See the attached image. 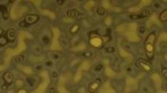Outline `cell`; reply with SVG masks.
<instances>
[{
    "label": "cell",
    "instance_id": "cell-1",
    "mask_svg": "<svg viewBox=\"0 0 167 93\" xmlns=\"http://www.w3.org/2000/svg\"><path fill=\"white\" fill-rule=\"evenodd\" d=\"M155 41H156V34H155L154 32H150V33L147 36L146 40H145V43H144V48H145V51H146V55L149 60H151L154 58Z\"/></svg>",
    "mask_w": 167,
    "mask_h": 93
},
{
    "label": "cell",
    "instance_id": "cell-2",
    "mask_svg": "<svg viewBox=\"0 0 167 93\" xmlns=\"http://www.w3.org/2000/svg\"><path fill=\"white\" fill-rule=\"evenodd\" d=\"M90 36V39H89V44L94 48H97V49H100L104 46V40H102V37H99V34H97L96 32H90L89 33Z\"/></svg>",
    "mask_w": 167,
    "mask_h": 93
},
{
    "label": "cell",
    "instance_id": "cell-3",
    "mask_svg": "<svg viewBox=\"0 0 167 93\" xmlns=\"http://www.w3.org/2000/svg\"><path fill=\"white\" fill-rule=\"evenodd\" d=\"M136 65L139 67L140 69H143L144 71H146V72H151V71H153V67H151V64L149 63L148 61H146V60L138 59L137 60V62H136Z\"/></svg>",
    "mask_w": 167,
    "mask_h": 93
},
{
    "label": "cell",
    "instance_id": "cell-4",
    "mask_svg": "<svg viewBox=\"0 0 167 93\" xmlns=\"http://www.w3.org/2000/svg\"><path fill=\"white\" fill-rule=\"evenodd\" d=\"M100 85H102V79H100V78L95 79L92 83H89L88 91L89 92H96V91H98V89L100 88Z\"/></svg>",
    "mask_w": 167,
    "mask_h": 93
},
{
    "label": "cell",
    "instance_id": "cell-5",
    "mask_svg": "<svg viewBox=\"0 0 167 93\" xmlns=\"http://www.w3.org/2000/svg\"><path fill=\"white\" fill-rule=\"evenodd\" d=\"M39 20V16L38 15H27L25 17V21H26L28 24H34L37 21Z\"/></svg>",
    "mask_w": 167,
    "mask_h": 93
},
{
    "label": "cell",
    "instance_id": "cell-6",
    "mask_svg": "<svg viewBox=\"0 0 167 93\" xmlns=\"http://www.w3.org/2000/svg\"><path fill=\"white\" fill-rule=\"evenodd\" d=\"M6 38L8 39L9 42H13L16 40V31L13 29H9L7 32H6Z\"/></svg>",
    "mask_w": 167,
    "mask_h": 93
},
{
    "label": "cell",
    "instance_id": "cell-7",
    "mask_svg": "<svg viewBox=\"0 0 167 93\" xmlns=\"http://www.w3.org/2000/svg\"><path fill=\"white\" fill-rule=\"evenodd\" d=\"M2 79L5 80L6 83H8V84H11V83L13 82V74H12L11 72H6V73H3Z\"/></svg>",
    "mask_w": 167,
    "mask_h": 93
},
{
    "label": "cell",
    "instance_id": "cell-8",
    "mask_svg": "<svg viewBox=\"0 0 167 93\" xmlns=\"http://www.w3.org/2000/svg\"><path fill=\"white\" fill-rule=\"evenodd\" d=\"M79 29H80V24H79V23H75V24H74V26L69 29V34L77 33V32L79 31Z\"/></svg>",
    "mask_w": 167,
    "mask_h": 93
},
{
    "label": "cell",
    "instance_id": "cell-9",
    "mask_svg": "<svg viewBox=\"0 0 167 93\" xmlns=\"http://www.w3.org/2000/svg\"><path fill=\"white\" fill-rule=\"evenodd\" d=\"M0 11L2 12L3 19H5V20H7V19H8V17H9V13H8V10H7V7L1 5V6H0Z\"/></svg>",
    "mask_w": 167,
    "mask_h": 93
},
{
    "label": "cell",
    "instance_id": "cell-10",
    "mask_svg": "<svg viewBox=\"0 0 167 93\" xmlns=\"http://www.w3.org/2000/svg\"><path fill=\"white\" fill-rule=\"evenodd\" d=\"M67 16H68V18H76V17L79 16V12L77 10H75V9H71V10L67 11Z\"/></svg>",
    "mask_w": 167,
    "mask_h": 93
},
{
    "label": "cell",
    "instance_id": "cell-11",
    "mask_svg": "<svg viewBox=\"0 0 167 93\" xmlns=\"http://www.w3.org/2000/svg\"><path fill=\"white\" fill-rule=\"evenodd\" d=\"M159 20L162 21V22H166L167 21V10L166 9H164V10L160 12V15H159Z\"/></svg>",
    "mask_w": 167,
    "mask_h": 93
},
{
    "label": "cell",
    "instance_id": "cell-12",
    "mask_svg": "<svg viewBox=\"0 0 167 93\" xmlns=\"http://www.w3.org/2000/svg\"><path fill=\"white\" fill-rule=\"evenodd\" d=\"M24 60H25V55L24 54H20V55H17V57L13 58L12 61L15 63H21V62H24Z\"/></svg>",
    "mask_w": 167,
    "mask_h": 93
},
{
    "label": "cell",
    "instance_id": "cell-13",
    "mask_svg": "<svg viewBox=\"0 0 167 93\" xmlns=\"http://www.w3.org/2000/svg\"><path fill=\"white\" fill-rule=\"evenodd\" d=\"M129 18H130L131 20H138V19H143V16L137 15V13H130V15H129Z\"/></svg>",
    "mask_w": 167,
    "mask_h": 93
},
{
    "label": "cell",
    "instance_id": "cell-14",
    "mask_svg": "<svg viewBox=\"0 0 167 93\" xmlns=\"http://www.w3.org/2000/svg\"><path fill=\"white\" fill-rule=\"evenodd\" d=\"M6 44H8V39L3 36H0V46H5Z\"/></svg>",
    "mask_w": 167,
    "mask_h": 93
},
{
    "label": "cell",
    "instance_id": "cell-15",
    "mask_svg": "<svg viewBox=\"0 0 167 93\" xmlns=\"http://www.w3.org/2000/svg\"><path fill=\"white\" fill-rule=\"evenodd\" d=\"M81 55H83L84 58H92L93 55H94V53H93V51H90V50H89V51L83 52V53H81Z\"/></svg>",
    "mask_w": 167,
    "mask_h": 93
},
{
    "label": "cell",
    "instance_id": "cell-16",
    "mask_svg": "<svg viewBox=\"0 0 167 93\" xmlns=\"http://www.w3.org/2000/svg\"><path fill=\"white\" fill-rule=\"evenodd\" d=\"M150 15H151V11L149 10V9H145V10L143 11V13H141V16H143V18H146V17H149Z\"/></svg>",
    "mask_w": 167,
    "mask_h": 93
},
{
    "label": "cell",
    "instance_id": "cell-17",
    "mask_svg": "<svg viewBox=\"0 0 167 93\" xmlns=\"http://www.w3.org/2000/svg\"><path fill=\"white\" fill-rule=\"evenodd\" d=\"M105 12H106V10H105L104 7H98L97 8V13H98V15L102 16V15H105Z\"/></svg>",
    "mask_w": 167,
    "mask_h": 93
},
{
    "label": "cell",
    "instance_id": "cell-18",
    "mask_svg": "<svg viewBox=\"0 0 167 93\" xmlns=\"http://www.w3.org/2000/svg\"><path fill=\"white\" fill-rule=\"evenodd\" d=\"M27 82H28V83H29V85H30V86L32 88V86L35 85V82H36V80L32 81V78H28V79H27Z\"/></svg>",
    "mask_w": 167,
    "mask_h": 93
},
{
    "label": "cell",
    "instance_id": "cell-19",
    "mask_svg": "<svg viewBox=\"0 0 167 93\" xmlns=\"http://www.w3.org/2000/svg\"><path fill=\"white\" fill-rule=\"evenodd\" d=\"M28 26V23L26 22V21H20V22H19V27H20V28H26V27Z\"/></svg>",
    "mask_w": 167,
    "mask_h": 93
},
{
    "label": "cell",
    "instance_id": "cell-20",
    "mask_svg": "<svg viewBox=\"0 0 167 93\" xmlns=\"http://www.w3.org/2000/svg\"><path fill=\"white\" fill-rule=\"evenodd\" d=\"M102 69H104V65L102 64H99V65H96V67H95V71H97V72L102 71Z\"/></svg>",
    "mask_w": 167,
    "mask_h": 93
},
{
    "label": "cell",
    "instance_id": "cell-21",
    "mask_svg": "<svg viewBox=\"0 0 167 93\" xmlns=\"http://www.w3.org/2000/svg\"><path fill=\"white\" fill-rule=\"evenodd\" d=\"M42 41H44L45 44H49V38L47 36H44L42 37Z\"/></svg>",
    "mask_w": 167,
    "mask_h": 93
},
{
    "label": "cell",
    "instance_id": "cell-22",
    "mask_svg": "<svg viewBox=\"0 0 167 93\" xmlns=\"http://www.w3.org/2000/svg\"><path fill=\"white\" fill-rule=\"evenodd\" d=\"M8 86H9V84H8V83H5V84H2V85H1V89H2V91H3V92H6V91L8 90Z\"/></svg>",
    "mask_w": 167,
    "mask_h": 93
},
{
    "label": "cell",
    "instance_id": "cell-23",
    "mask_svg": "<svg viewBox=\"0 0 167 93\" xmlns=\"http://www.w3.org/2000/svg\"><path fill=\"white\" fill-rule=\"evenodd\" d=\"M105 50H106V52H111V53H112V52H115V48H112V46H109V48H106Z\"/></svg>",
    "mask_w": 167,
    "mask_h": 93
},
{
    "label": "cell",
    "instance_id": "cell-24",
    "mask_svg": "<svg viewBox=\"0 0 167 93\" xmlns=\"http://www.w3.org/2000/svg\"><path fill=\"white\" fill-rule=\"evenodd\" d=\"M162 71H163V75H164V78L166 79V78H167V69H166V68H163Z\"/></svg>",
    "mask_w": 167,
    "mask_h": 93
},
{
    "label": "cell",
    "instance_id": "cell-25",
    "mask_svg": "<svg viewBox=\"0 0 167 93\" xmlns=\"http://www.w3.org/2000/svg\"><path fill=\"white\" fill-rule=\"evenodd\" d=\"M145 30H146V29H145V27L144 26H140V28H139V33H144V32H145Z\"/></svg>",
    "mask_w": 167,
    "mask_h": 93
},
{
    "label": "cell",
    "instance_id": "cell-26",
    "mask_svg": "<svg viewBox=\"0 0 167 93\" xmlns=\"http://www.w3.org/2000/svg\"><path fill=\"white\" fill-rule=\"evenodd\" d=\"M56 2L58 3V5L59 6H63L64 5V2H65V1H64V0H56Z\"/></svg>",
    "mask_w": 167,
    "mask_h": 93
},
{
    "label": "cell",
    "instance_id": "cell-27",
    "mask_svg": "<svg viewBox=\"0 0 167 93\" xmlns=\"http://www.w3.org/2000/svg\"><path fill=\"white\" fill-rule=\"evenodd\" d=\"M47 92L48 93H51V92H56V89H54V88H49L47 90Z\"/></svg>",
    "mask_w": 167,
    "mask_h": 93
},
{
    "label": "cell",
    "instance_id": "cell-28",
    "mask_svg": "<svg viewBox=\"0 0 167 93\" xmlns=\"http://www.w3.org/2000/svg\"><path fill=\"white\" fill-rule=\"evenodd\" d=\"M58 77V73L57 72H55V71H54V72H51V78H57Z\"/></svg>",
    "mask_w": 167,
    "mask_h": 93
},
{
    "label": "cell",
    "instance_id": "cell-29",
    "mask_svg": "<svg viewBox=\"0 0 167 93\" xmlns=\"http://www.w3.org/2000/svg\"><path fill=\"white\" fill-rule=\"evenodd\" d=\"M18 93H27V90H24V89H20V90H18Z\"/></svg>",
    "mask_w": 167,
    "mask_h": 93
},
{
    "label": "cell",
    "instance_id": "cell-30",
    "mask_svg": "<svg viewBox=\"0 0 167 93\" xmlns=\"http://www.w3.org/2000/svg\"><path fill=\"white\" fill-rule=\"evenodd\" d=\"M35 51H36V52H38V53H39V52L41 51V48H36V49H35Z\"/></svg>",
    "mask_w": 167,
    "mask_h": 93
},
{
    "label": "cell",
    "instance_id": "cell-31",
    "mask_svg": "<svg viewBox=\"0 0 167 93\" xmlns=\"http://www.w3.org/2000/svg\"><path fill=\"white\" fill-rule=\"evenodd\" d=\"M2 34H3V30H2V28L0 27V36H2Z\"/></svg>",
    "mask_w": 167,
    "mask_h": 93
},
{
    "label": "cell",
    "instance_id": "cell-32",
    "mask_svg": "<svg viewBox=\"0 0 167 93\" xmlns=\"http://www.w3.org/2000/svg\"><path fill=\"white\" fill-rule=\"evenodd\" d=\"M51 64H52V62H51V61H47V65H49V67H50Z\"/></svg>",
    "mask_w": 167,
    "mask_h": 93
},
{
    "label": "cell",
    "instance_id": "cell-33",
    "mask_svg": "<svg viewBox=\"0 0 167 93\" xmlns=\"http://www.w3.org/2000/svg\"><path fill=\"white\" fill-rule=\"evenodd\" d=\"M154 7H155V8H158V7H159V3H155Z\"/></svg>",
    "mask_w": 167,
    "mask_h": 93
},
{
    "label": "cell",
    "instance_id": "cell-34",
    "mask_svg": "<svg viewBox=\"0 0 167 93\" xmlns=\"http://www.w3.org/2000/svg\"><path fill=\"white\" fill-rule=\"evenodd\" d=\"M15 1H16V0H9V2H10V3H12V2H15Z\"/></svg>",
    "mask_w": 167,
    "mask_h": 93
}]
</instances>
